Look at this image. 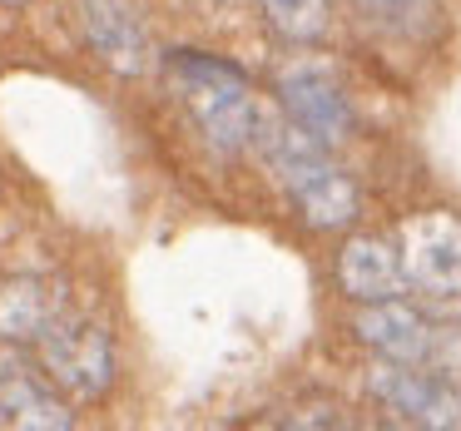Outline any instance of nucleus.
<instances>
[{"mask_svg": "<svg viewBox=\"0 0 461 431\" xmlns=\"http://www.w3.org/2000/svg\"><path fill=\"white\" fill-rule=\"evenodd\" d=\"M253 149L268 159V169L288 189L293 209L312 229H342V223L357 219V189H352V179L328 159V144L312 139L308 130H298L288 114L263 110L258 130H253Z\"/></svg>", "mask_w": 461, "mask_h": 431, "instance_id": "obj_1", "label": "nucleus"}, {"mask_svg": "<svg viewBox=\"0 0 461 431\" xmlns=\"http://www.w3.org/2000/svg\"><path fill=\"white\" fill-rule=\"evenodd\" d=\"M169 80L179 90L189 120L199 124V134L213 144L219 154H239L253 144L258 130V100H253L249 80L233 65L213 60L203 50H174L169 55Z\"/></svg>", "mask_w": 461, "mask_h": 431, "instance_id": "obj_2", "label": "nucleus"}, {"mask_svg": "<svg viewBox=\"0 0 461 431\" xmlns=\"http://www.w3.org/2000/svg\"><path fill=\"white\" fill-rule=\"evenodd\" d=\"M35 352H41L45 377L80 401L104 397L110 382H114V342L95 318L60 312V318L35 337Z\"/></svg>", "mask_w": 461, "mask_h": 431, "instance_id": "obj_3", "label": "nucleus"}, {"mask_svg": "<svg viewBox=\"0 0 461 431\" xmlns=\"http://www.w3.org/2000/svg\"><path fill=\"white\" fill-rule=\"evenodd\" d=\"M278 100L283 114H288L298 130H308L312 139H322L328 149H338L352 134V104L342 94L338 75L318 60H293L288 70L278 75Z\"/></svg>", "mask_w": 461, "mask_h": 431, "instance_id": "obj_4", "label": "nucleus"}, {"mask_svg": "<svg viewBox=\"0 0 461 431\" xmlns=\"http://www.w3.org/2000/svg\"><path fill=\"white\" fill-rule=\"evenodd\" d=\"M367 387L382 407L392 411L407 427H431V431H451L461 427V397L447 387V382L417 372L411 362H382V367L367 372Z\"/></svg>", "mask_w": 461, "mask_h": 431, "instance_id": "obj_5", "label": "nucleus"}, {"mask_svg": "<svg viewBox=\"0 0 461 431\" xmlns=\"http://www.w3.org/2000/svg\"><path fill=\"white\" fill-rule=\"evenodd\" d=\"M397 253L407 283L421 292L461 288V219L451 213H417L397 229Z\"/></svg>", "mask_w": 461, "mask_h": 431, "instance_id": "obj_6", "label": "nucleus"}, {"mask_svg": "<svg viewBox=\"0 0 461 431\" xmlns=\"http://www.w3.org/2000/svg\"><path fill=\"white\" fill-rule=\"evenodd\" d=\"M80 25H85L90 50L110 70L140 75L149 65V31H144L140 11L130 0H80Z\"/></svg>", "mask_w": 461, "mask_h": 431, "instance_id": "obj_7", "label": "nucleus"}, {"mask_svg": "<svg viewBox=\"0 0 461 431\" xmlns=\"http://www.w3.org/2000/svg\"><path fill=\"white\" fill-rule=\"evenodd\" d=\"M338 278H342V292L357 302H387V298H402V288H407L402 253L387 238H352L342 248Z\"/></svg>", "mask_w": 461, "mask_h": 431, "instance_id": "obj_8", "label": "nucleus"}, {"mask_svg": "<svg viewBox=\"0 0 461 431\" xmlns=\"http://www.w3.org/2000/svg\"><path fill=\"white\" fill-rule=\"evenodd\" d=\"M0 421L31 431H65L75 417L21 357H0Z\"/></svg>", "mask_w": 461, "mask_h": 431, "instance_id": "obj_9", "label": "nucleus"}, {"mask_svg": "<svg viewBox=\"0 0 461 431\" xmlns=\"http://www.w3.org/2000/svg\"><path fill=\"white\" fill-rule=\"evenodd\" d=\"M357 337L367 347H377L392 362H421L431 352V328L407 308V302L387 298V302H362L357 312Z\"/></svg>", "mask_w": 461, "mask_h": 431, "instance_id": "obj_10", "label": "nucleus"}, {"mask_svg": "<svg viewBox=\"0 0 461 431\" xmlns=\"http://www.w3.org/2000/svg\"><path fill=\"white\" fill-rule=\"evenodd\" d=\"M60 312H65V298L50 283L15 278V283L0 288V337L5 342H35Z\"/></svg>", "mask_w": 461, "mask_h": 431, "instance_id": "obj_11", "label": "nucleus"}, {"mask_svg": "<svg viewBox=\"0 0 461 431\" xmlns=\"http://www.w3.org/2000/svg\"><path fill=\"white\" fill-rule=\"evenodd\" d=\"M263 15L283 40H318L328 31V0H263Z\"/></svg>", "mask_w": 461, "mask_h": 431, "instance_id": "obj_12", "label": "nucleus"}, {"mask_svg": "<svg viewBox=\"0 0 461 431\" xmlns=\"http://www.w3.org/2000/svg\"><path fill=\"white\" fill-rule=\"evenodd\" d=\"M352 5H362L372 21L392 25V31H407V35H417L431 15V0H352Z\"/></svg>", "mask_w": 461, "mask_h": 431, "instance_id": "obj_13", "label": "nucleus"}, {"mask_svg": "<svg viewBox=\"0 0 461 431\" xmlns=\"http://www.w3.org/2000/svg\"><path fill=\"white\" fill-rule=\"evenodd\" d=\"M0 5H15V0H0Z\"/></svg>", "mask_w": 461, "mask_h": 431, "instance_id": "obj_14", "label": "nucleus"}]
</instances>
